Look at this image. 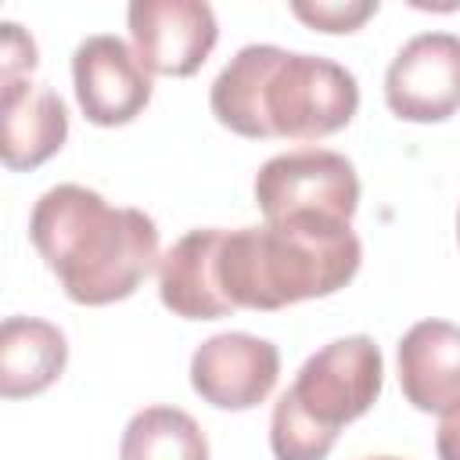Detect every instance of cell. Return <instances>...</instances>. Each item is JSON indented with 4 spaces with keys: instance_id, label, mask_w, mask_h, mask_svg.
Masks as SVG:
<instances>
[{
    "instance_id": "6da1fadb",
    "label": "cell",
    "mask_w": 460,
    "mask_h": 460,
    "mask_svg": "<svg viewBox=\"0 0 460 460\" xmlns=\"http://www.w3.org/2000/svg\"><path fill=\"white\" fill-rule=\"evenodd\" d=\"M208 104L237 137L320 140L352 122L359 83L331 58L248 43L216 75Z\"/></svg>"
},
{
    "instance_id": "7a4b0ae2",
    "label": "cell",
    "mask_w": 460,
    "mask_h": 460,
    "mask_svg": "<svg viewBox=\"0 0 460 460\" xmlns=\"http://www.w3.org/2000/svg\"><path fill=\"white\" fill-rule=\"evenodd\" d=\"M29 241L79 305L129 298L158 259V226L140 208H115L83 183H58L32 205Z\"/></svg>"
},
{
    "instance_id": "3957f363",
    "label": "cell",
    "mask_w": 460,
    "mask_h": 460,
    "mask_svg": "<svg viewBox=\"0 0 460 460\" xmlns=\"http://www.w3.org/2000/svg\"><path fill=\"white\" fill-rule=\"evenodd\" d=\"M359 262L363 248L349 223L288 216L226 230L219 244V284L234 309L273 313L341 291Z\"/></svg>"
},
{
    "instance_id": "277c9868",
    "label": "cell",
    "mask_w": 460,
    "mask_h": 460,
    "mask_svg": "<svg viewBox=\"0 0 460 460\" xmlns=\"http://www.w3.org/2000/svg\"><path fill=\"white\" fill-rule=\"evenodd\" d=\"M385 385V359L374 338L349 334L316 349L295 385L280 392L270 417L277 460H327L338 431L363 417Z\"/></svg>"
},
{
    "instance_id": "5b68a950",
    "label": "cell",
    "mask_w": 460,
    "mask_h": 460,
    "mask_svg": "<svg viewBox=\"0 0 460 460\" xmlns=\"http://www.w3.org/2000/svg\"><path fill=\"white\" fill-rule=\"evenodd\" d=\"M255 201L266 219L327 216L352 223L359 176L352 162L327 147H298L270 158L255 176Z\"/></svg>"
},
{
    "instance_id": "8992f818",
    "label": "cell",
    "mask_w": 460,
    "mask_h": 460,
    "mask_svg": "<svg viewBox=\"0 0 460 460\" xmlns=\"http://www.w3.org/2000/svg\"><path fill=\"white\" fill-rule=\"evenodd\" d=\"M126 22L140 65L155 75H194L219 40L205 0H133Z\"/></svg>"
},
{
    "instance_id": "52a82bcc",
    "label": "cell",
    "mask_w": 460,
    "mask_h": 460,
    "mask_svg": "<svg viewBox=\"0 0 460 460\" xmlns=\"http://www.w3.org/2000/svg\"><path fill=\"white\" fill-rule=\"evenodd\" d=\"M385 101L406 122H442L460 108V36L420 32L385 72Z\"/></svg>"
},
{
    "instance_id": "ba28073f",
    "label": "cell",
    "mask_w": 460,
    "mask_h": 460,
    "mask_svg": "<svg viewBox=\"0 0 460 460\" xmlns=\"http://www.w3.org/2000/svg\"><path fill=\"white\" fill-rule=\"evenodd\" d=\"M72 83L83 115L93 126H126L151 101V72L137 50L111 32L86 36L72 54Z\"/></svg>"
},
{
    "instance_id": "9c48e42d",
    "label": "cell",
    "mask_w": 460,
    "mask_h": 460,
    "mask_svg": "<svg viewBox=\"0 0 460 460\" xmlns=\"http://www.w3.org/2000/svg\"><path fill=\"white\" fill-rule=\"evenodd\" d=\"M280 374V352L273 341L226 331L201 341L190 356V388L216 410L259 406Z\"/></svg>"
},
{
    "instance_id": "30bf717a",
    "label": "cell",
    "mask_w": 460,
    "mask_h": 460,
    "mask_svg": "<svg viewBox=\"0 0 460 460\" xmlns=\"http://www.w3.org/2000/svg\"><path fill=\"white\" fill-rule=\"evenodd\" d=\"M219 226H201L183 234L158 262V298L183 320H219L234 305L219 284Z\"/></svg>"
},
{
    "instance_id": "8fae6325",
    "label": "cell",
    "mask_w": 460,
    "mask_h": 460,
    "mask_svg": "<svg viewBox=\"0 0 460 460\" xmlns=\"http://www.w3.org/2000/svg\"><path fill=\"white\" fill-rule=\"evenodd\" d=\"M399 385L420 413H446L460 402V327L420 320L399 338Z\"/></svg>"
},
{
    "instance_id": "7c38bea8",
    "label": "cell",
    "mask_w": 460,
    "mask_h": 460,
    "mask_svg": "<svg viewBox=\"0 0 460 460\" xmlns=\"http://www.w3.org/2000/svg\"><path fill=\"white\" fill-rule=\"evenodd\" d=\"M0 155L7 169H36L54 158L68 137V108L54 90H36L29 79L0 83Z\"/></svg>"
},
{
    "instance_id": "4fadbf2b",
    "label": "cell",
    "mask_w": 460,
    "mask_h": 460,
    "mask_svg": "<svg viewBox=\"0 0 460 460\" xmlns=\"http://www.w3.org/2000/svg\"><path fill=\"white\" fill-rule=\"evenodd\" d=\"M68 363L65 334L36 316H7L0 327V392L25 399L50 388Z\"/></svg>"
},
{
    "instance_id": "5bb4252c",
    "label": "cell",
    "mask_w": 460,
    "mask_h": 460,
    "mask_svg": "<svg viewBox=\"0 0 460 460\" xmlns=\"http://www.w3.org/2000/svg\"><path fill=\"white\" fill-rule=\"evenodd\" d=\"M119 460H208V438L187 410L144 406L122 431Z\"/></svg>"
},
{
    "instance_id": "9a60e30c",
    "label": "cell",
    "mask_w": 460,
    "mask_h": 460,
    "mask_svg": "<svg viewBox=\"0 0 460 460\" xmlns=\"http://www.w3.org/2000/svg\"><path fill=\"white\" fill-rule=\"evenodd\" d=\"M291 14L320 32H356L370 14H377V0H345V4L341 0L338 4L334 0H316V4L295 0Z\"/></svg>"
},
{
    "instance_id": "2e32d148",
    "label": "cell",
    "mask_w": 460,
    "mask_h": 460,
    "mask_svg": "<svg viewBox=\"0 0 460 460\" xmlns=\"http://www.w3.org/2000/svg\"><path fill=\"white\" fill-rule=\"evenodd\" d=\"M36 43L32 36L18 25V22H4V50H0V68H4V83L25 79L36 68Z\"/></svg>"
},
{
    "instance_id": "e0dca14e",
    "label": "cell",
    "mask_w": 460,
    "mask_h": 460,
    "mask_svg": "<svg viewBox=\"0 0 460 460\" xmlns=\"http://www.w3.org/2000/svg\"><path fill=\"white\" fill-rule=\"evenodd\" d=\"M438 460H460V402L442 413V424L435 431Z\"/></svg>"
},
{
    "instance_id": "ac0fdd59",
    "label": "cell",
    "mask_w": 460,
    "mask_h": 460,
    "mask_svg": "<svg viewBox=\"0 0 460 460\" xmlns=\"http://www.w3.org/2000/svg\"><path fill=\"white\" fill-rule=\"evenodd\" d=\"M367 460H399V456H367Z\"/></svg>"
},
{
    "instance_id": "d6986e66",
    "label": "cell",
    "mask_w": 460,
    "mask_h": 460,
    "mask_svg": "<svg viewBox=\"0 0 460 460\" xmlns=\"http://www.w3.org/2000/svg\"><path fill=\"white\" fill-rule=\"evenodd\" d=\"M456 241H460V212H456Z\"/></svg>"
}]
</instances>
